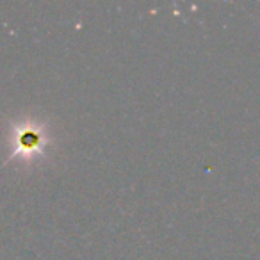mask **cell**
Listing matches in <instances>:
<instances>
[{
    "instance_id": "1",
    "label": "cell",
    "mask_w": 260,
    "mask_h": 260,
    "mask_svg": "<svg viewBox=\"0 0 260 260\" xmlns=\"http://www.w3.org/2000/svg\"><path fill=\"white\" fill-rule=\"evenodd\" d=\"M34 141H36V138H34V136L27 134L25 138H23V143H25V145H34Z\"/></svg>"
}]
</instances>
